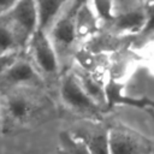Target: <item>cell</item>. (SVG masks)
<instances>
[{"label":"cell","instance_id":"15","mask_svg":"<svg viewBox=\"0 0 154 154\" xmlns=\"http://www.w3.org/2000/svg\"><path fill=\"white\" fill-rule=\"evenodd\" d=\"M146 11V25L143 31H149L154 29V2H149L148 6L144 8Z\"/></svg>","mask_w":154,"mask_h":154},{"label":"cell","instance_id":"11","mask_svg":"<svg viewBox=\"0 0 154 154\" xmlns=\"http://www.w3.org/2000/svg\"><path fill=\"white\" fill-rule=\"evenodd\" d=\"M59 154H90L85 142L79 137L69 132H61L59 135Z\"/></svg>","mask_w":154,"mask_h":154},{"label":"cell","instance_id":"4","mask_svg":"<svg viewBox=\"0 0 154 154\" xmlns=\"http://www.w3.org/2000/svg\"><path fill=\"white\" fill-rule=\"evenodd\" d=\"M4 17L28 45L29 38L37 30V14L34 0H17Z\"/></svg>","mask_w":154,"mask_h":154},{"label":"cell","instance_id":"2","mask_svg":"<svg viewBox=\"0 0 154 154\" xmlns=\"http://www.w3.org/2000/svg\"><path fill=\"white\" fill-rule=\"evenodd\" d=\"M109 154H150L152 143L140 132L119 125L108 132Z\"/></svg>","mask_w":154,"mask_h":154},{"label":"cell","instance_id":"17","mask_svg":"<svg viewBox=\"0 0 154 154\" xmlns=\"http://www.w3.org/2000/svg\"><path fill=\"white\" fill-rule=\"evenodd\" d=\"M149 2H154V0H149Z\"/></svg>","mask_w":154,"mask_h":154},{"label":"cell","instance_id":"9","mask_svg":"<svg viewBox=\"0 0 154 154\" xmlns=\"http://www.w3.org/2000/svg\"><path fill=\"white\" fill-rule=\"evenodd\" d=\"M103 94H105V100L107 101L109 107H112L113 105H118V103H123L126 106H134V107H147V106L153 105V102H150L147 99H134L128 95H124L122 91V87L112 79L105 87Z\"/></svg>","mask_w":154,"mask_h":154},{"label":"cell","instance_id":"16","mask_svg":"<svg viewBox=\"0 0 154 154\" xmlns=\"http://www.w3.org/2000/svg\"><path fill=\"white\" fill-rule=\"evenodd\" d=\"M17 0H0V17L4 16L14 4Z\"/></svg>","mask_w":154,"mask_h":154},{"label":"cell","instance_id":"1","mask_svg":"<svg viewBox=\"0 0 154 154\" xmlns=\"http://www.w3.org/2000/svg\"><path fill=\"white\" fill-rule=\"evenodd\" d=\"M35 103L28 87L0 90V123L1 131L13 125H23L31 118Z\"/></svg>","mask_w":154,"mask_h":154},{"label":"cell","instance_id":"10","mask_svg":"<svg viewBox=\"0 0 154 154\" xmlns=\"http://www.w3.org/2000/svg\"><path fill=\"white\" fill-rule=\"evenodd\" d=\"M114 24L117 25V28L125 31L143 30L146 25V11L141 8L129 10L119 16H116Z\"/></svg>","mask_w":154,"mask_h":154},{"label":"cell","instance_id":"13","mask_svg":"<svg viewBox=\"0 0 154 154\" xmlns=\"http://www.w3.org/2000/svg\"><path fill=\"white\" fill-rule=\"evenodd\" d=\"M95 14L103 20H114L116 1L114 0H88Z\"/></svg>","mask_w":154,"mask_h":154},{"label":"cell","instance_id":"3","mask_svg":"<svg viewBox=\"0 0 154 154\" xmlns=\"http://www.w3.org/2000/svg\"><path fill=\"white\" fill-rule=\"evenodd\" d=\"M31 58L35 65L45 73H54L58 70V52L55 51L47 31L36 30L28 41Z\"/></svg>","mask_w":154,"mask_h":154},{"label":"cell","instance_id":"8","mask_svg":"<svg viewBox=\"0 0 154 154\" xmlns=\"http://www.w3.org/2000/svg\"><path fill=\"white\" fill-rule=\"evenodd\" d=\"M26 47L25 41L16 31V29L7 22V19L0 17V55L20 52Z\"/></svg>","mask_w":154,"mask_h":154},{"label":"cell","instance_id":"6","mask_svg":"<svg viewBox=\"0 0 154 154\" xmlns=\"http://www.w3.org/2000/svg\"><path fill=\"white\" fill-rule=\"evenodd\" d=\"M61 97L63 100L78 109H87L94 111L96 109V105L93 97L87 93L83 88L81 81L76 78L73 75H67L61 82Z\"/></svg>","mask_w":154,"mask_h":154},{"label":"cell","instance_id":"12","mask_svg":"<svg viewBox=\"0 0 154 154\" xmlns=\"http://www.w3.org/2000/svg\"><path fill=\"white\" fill-rule=\"evenodd\" d=\"M82 140L85 142L90 154H109L107 132H96V134H93V136H89L87 140L85 138H82Z\"/></svg>","mask_w":154,"mask_h":154},{"label":"cell","instance_id":"14","mask_svg":"<svg viewBox=\"0 0 154 154\" xmlns=\"http://www.w3.org/2000/svg\"><path fill=\"white\" fill-rule=\"evenodd\" d=\"M19 57V52L16 53H8V54H4L0 55V76L8 69V66Z\"/></svg>","mask_w":154,"mask_h":154},{"label":"cell","instance_id":"7","mask_svg":"<svg viewBox=\"0 0 154 154\" xmlns=\"http://www.w3.org/2000/svg\"><path fill=\"white\" fill-rule=\"evenodd\" d=\"M37 14V29L48 31L69 0H34Z\"/></svg>","mask_w":154,"mask_h":154},{"label":"cell","instance_id":"18","mask_svg":"<svg viewBox=\"0 0 154 154\" xmlns=\"http://www.w3.org/2000/svg\"><path fill=\"white\" fill-rule=\"evenodd\" d=\"M0 131H1V123H0Z\"/></svg>","mask_w":154,"mask_h":154},{"label":"cell","instance_id":"5","mask_svg":"<svg viewBox=\"0 0 154 154\" xmlns=\"http://www.w3.org/2000/svg\"><path fill=\"white\" fill-rule=\"evenodd\" d=\"M36 81V69L29 60L23 59L19 55L0 76V90L18 87H29V84Z\"/></svg>","mask_w":154,"mask_h":154}]
</instances>
